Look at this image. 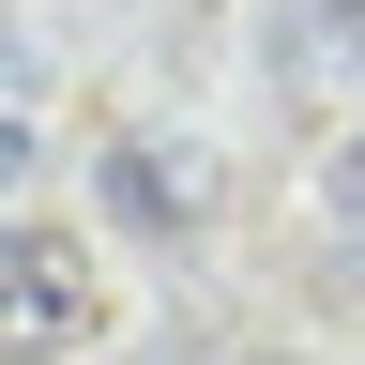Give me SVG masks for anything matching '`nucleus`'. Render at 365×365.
Listing matches in <instances>:
<instances>
[{
  "label": "nucleus",
  "instance_id": "1",
  "mask_svg": "<svg viewBox=\"0 0 365 365\" xmlns=\"http://www.w3.org/2000/svg\"><path fill=\"white\" fill-rule=\"evenodd\" d=\"M91 335V259L0 228V350H76Z\"/></svg>",
  "mask_w": 365,
  "mask_h": 365
},
{
  "label": "nucleus",
  "instance_id": "6",
  "mask_svg": "<svg viewBox=\"0 0 365 365\" xmlns=\"http://www.w3.org/2000/svg\"><path fill=\"white\" fill-rule=\"evenodd\" d=\"M16 76H31V61H16V31H0V91H16Z\"/></svg>",
  "mask_w": 365,
  "mask_h": 365
},
{
  "label": "nucleus",
  "instance_id": "4",
  "mask_svg": "<svg viewBox=\"0 0 365 365\" xmlns=\"http://www.w3.org/2000/svg\"><path fill=\"white\" fill-rule=\"evenodd\" d=\"M319 213H335V244L365 259V153H335V168H319Z\"/></svg>",
  "mask_w": 365,
  "mask_h": 365
},
{
  "label": "nucleus",
  "instance_id": "3",
  "mask_svg": "<svg viewBox=\"0 0 365 365\" xmlns=\"http://www.w3.org/2000/svg\"><path fill=\"white\" fill-rule=\"evenodd\" d=\"M107 213H122V228H198V182H182L168 153H137V137H122V153H107Z\"/></svg>",
  "mask_w": 365,
  "mask_h": 365
},
{
  "label": "nucleus",
  "instance_id": "2",
  "mask_svg": "<svg viewBox=\"0 0 365 365\" xmlns=\"http://www.w3.org/2000/svg\"><path fill=\"white\" fill-rule=\"evenodd\" d=\"M259 46H274L289 91H350V76H365V0H274Z\"/></svg>",
  "mask_w": 365,
  "mask_h": 365
},
{
  "label": "nucleus",
  "instance_id": "5",
  "mask_svg": "<svg viewBox=\"0 0 365 365\" xmlns=\"http://www.w3.org/2000/svg\"><path fill=\"white\" fill-rule=\"evenodd\" d=\"M16 168H31V137H16V122H0V198H16Z\"/></svg>",
  "mask_w": 365,
  "mask_h": 365
}]
</instances>
